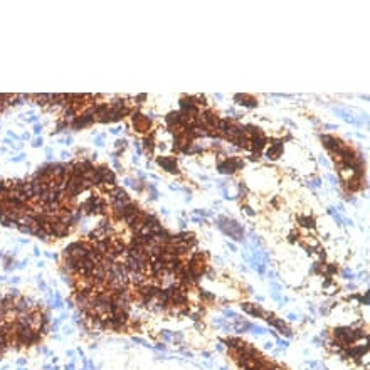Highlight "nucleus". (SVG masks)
<instances>
[{"label": "nucleus", "instance_id": "obj_33", "mask_svg": "<svg viewBox=\"0 0 370 370\" xmlns=\"http://www.w3.org/2000/svg\"><path fill=\"white\" fill-rule=\"evenodd\" d=\"M328 178H330V182H333V184H336V180H335V177H333V175H328Z\"/></svg>", "mask_w": 370, "mask_h": 370}, {"label": "nucleus", "instance_id": "obj_23", "mask_svg": "<svg viewBox=\"0 0 370 370\" xmlns=\"http://www.w3.org/2000/svg\"><path fill=\"white\" fill-rule=\"evenodd\" d=\"M224 315H226V316H231V318H237V315L231 310H224Z\"/></svg>", "mask_w": 370, "mask_h": 370}, {"label": "nucleus", "instance_id": "obj_12", "mask_svg": "<svg viewBox=\"0 0 370 370\" xmlns=\"http://www.w3.org/2000/svg\"><path fill=\"white\" fill-rule=\"evenodd\" d=\"M264 143H266V140H264L263 135L252 136V150H254V152H259L261 148L264 147Z\"/></svg>", "mask_w": 370, "mask_h": 370}, {"label": "nucleus", "instance_id": "obj_19", "mask_svg": "<svg viewBox=\"0 0 370 370\" xmlns=\"http://www.w3.org/2000/svg\"><path fill=\"white\" fill-rule=\"evenodd\" d=\"M325 273H326V276L330 278L331 274H335V273H336V266H333V264H328L326 268H325Z\"/></svg>", "mask_w": 370, "mask_h": 370}, {"label": "nucleus", "instance_id": "obj_2", "mask_svg": "<svg viewBox=\"0 0 370 370\" xmlns=\"http://www.w3.org/2000/svg\"><path fill=\"white\" fill-rule=\"evenodd\" d=\"M133 124H135L136 131H147L148 128H150V119L147 118V116H143L141 113H135L133 115Z\"/></svg>", "mask_w": 370, "mask_h": 370}, {"label": "nucleus", "instance_id": "obj_20", "mask_svg": "<svg viewBox=\"0 0 370 370\" xmlns=\"http://www.w3.org/2000/svg\"><path fill=\"white\" fill-rule=\"evenodd\" d=\"M200 296L202 298H205V300H214V294H210V293H207V291H200Z\"/></svg>", "mask_w": 370, "mask_h": 370}, {"label": "nucleus", "instance_id": "obj_21", "mask_svg": "<svg viewBox=\"0 0 370 370\" xmlns=\"http://www.w3.org/2000/svg\"><path fill=\"white\" fill-rule=\"evenodd\" d=\"M343 278H347V279H352V278H353V273L350 271V269H343Z\"/></svg>", "mask_w": 370, "mask_h": 370}, {"label": "nucleus", "instance_id": "obj_31", "mask_svg": "<svg viewBox=\"0 0 370 370\" xmlns=\"http://www.w3.org/2000/svg\"><path fill=\"white\" fill-rule=\"evenodd\" d=\"M257 269H259V273H261V274H263V273H264V269H266V268H264V264H261V266H259V268H257Z\"/></svg>", "mask_w": 370, "mask_h": 370}, {"label": "nucleus", "instance_id": "obj_5", "mask_svg": "<svg viewBox=\"0 0 370 370\" xmlns=\"http://www.w3.org/2000/svg\"><path fill=\"white\" fill-rule=\"evenodd\" d=\"M241 308H242V311H246V313L252 315V316H257V318L264 316V311L261 310V308H257L256 305H251V303H242V305H241Z\"/></svg>", "mask_w": 370, "mask_h": 370}, {"label": "nucleus", "instance_id": "obj_11", "mask_svg": "<svg viewBox=\"0 0 370 370\" xmlns=\"http://www.w3.org/2000/svg\"><path fill=\"white\" fill-rule=\"evenodd\" d=\"M298 220H300V224H301L303 227L315 229V219L310 217V215H300V217H298Z\"/></svg>", "mask_w": 370, "mask_h": 370}, {"label": "nucleus", "instance_id": "obj_6", "mask_svg": "<svg viewBox=\"0 0 370 370\" xmlns=\"http://www.w3.org/2000/svg\"><path fill=\"white\" fill-rule=\"evenodd\" d=\"M158 163L162 165V167H165V170H168L170 173H178V170H177V163H175V160H172V158H158Z\"/></svg>", "mask_w": 370, "mask_h": 370}, {"label": "nucleus", "instance_id": "obj_22", "mask_svg": "<svg viewBox=\"0 0 370 370\" xmlns=\"http://www.w3.org/2000/svg\"><path fill=\"white\" fill-rule=\"evenodd\" d=\"M244 210H246V214H247V215H251V217H252V215H256V212L252 210L249 205H244Z\"/></svg>", "mask_w": 370, "mask_h": 370}, {"label": "nucleus", "instance_id": "obj_15", "mask_svg": "<svg viewBox=\"0 0 370 370\" xmlns=\"http://www.w3.org/2000/svg\"><path fill=\"white\" fill-rule=\"evenodd\" d=\"M226 343H227V347L229 348H232V350H236V348L241 345V340H237V338H227L226 340Z\"/></svg>", "mask_w": 370, "mask_h": 370}, {"label": "nucleus", "instance_id": "obj_16", "mask_svg": "<svg viewBox=\"0 0 370 370\" xmlns=\"http://www.w3.org/2000/svg\"><path fill=\"white\" fill-rule=\"evenodd\" d=\"M229 121H227V119H219V124H217V128H219V130L220 131H222V133H227V130H229Z\"/></svg>", "mask_w": 370, "mask_h": 370}, {"label": "nucleus", "instance_id": "obj_35", "mask_svg": "<svg viewBox=\"0 0 370 370\" xmlns=\"http://www.w3.org/2000/svg\"><path fill=\"white\" fill-rule=\"evenodd\" d=\"M288 318H289V320H293V321H294V320H296V315H293V313H291Z\"/></svg>", "mask_w": 370, "mask_h": 370}, {"label": "nucleus", "instance_id": "obj_9", "mask_svg": "<svg viewBox=\"0 0 370 370\" xmlns=\"http://www.w3.org/2000/svg\"><path fill=\"white\" fill-rule=\"evenodd\" d=\"M236 101H242L241 105H244V106H249V108H254V106H257V101H256V99L249 98V96H246V94H236Z\"/></svg>", "mask_w": 370, "mask_h": 370}, {"label": "nucleus", "instance_id": "obj_8", "mask_svg": "<svg viewBox=\"0 0 370 370\" xmlns=\"http://www.w3.org/2000/svg\"><path fill=\"white\" fill-rule=\"evenodd\" d=\"M281 152H283V141H274V145L268 150V153H266V155H268V158H273V160H274V158H278V157H279Z\"/></svg>", "mask_w": 370, "mask_h": 370}, {"label": "nucleus", "instance_id": "obj_27", "mask_svg": "<svg viewBox=\"0 0 370 370\" xmlns=\"http://www.w3.org/2000/svg\"><path fill=\"white\" fill-rule=\"evenodd\" d=\"M310 185H311V187H320V178H315V180L311 182Z\"/></svg>", "mask_w": 370, "mask_h": 370}, {"label": "nucleus", "instance_id": "obj_34", "mask_svg": "<svg viewBox=\"0 0 370 370\" xmlns=\"http://www.w3.org/2000/svg\"><path fill=\"white\" fill-rule=\"evenodd\" d=\"M325 257H326V254H325V252H320V259H323V261H325Z\"/></svg>", "mask_w": 370, "mask_h": 370}, {"label": "nucleus", "instance_id": "obj_4", "mask_svg": "<svg viewBox=\"0 0 370 370\" xmlns=\"http://www.w3.org/2000/svg\"><path fill=\"white\" fill-rule=\"evenodd\" d=\"M266 320H268V323H269V325H273V326H276V328H278V330H279V331H281V333H284L286 336H291V335H293V333H291V330H289V328H288V326H286V325H284V323H283V321H281V320H278V318H274V316H273V315H269V316H268V318H266Z\"/></svg>", "mask_w": 370, "mask_h": 370}, {"label": "nucleus", "instance_id": "obj_26", "mask_svg": "<svg viewBox=\"0 0 370 370\" xmlns=\"http://www.w3.org/2000/svg\"><path fill=\"white\" fill-rule=\"evenodd\" d=\"M298 236H300L298 232H293V234L289 236V241H291V242H294V239H298Z\"/></svg>", "mask_w": 370, "mask_h": 370}, {"label": "nucleus", "instance_id": "obj_14", "mask_svg": "<svg viewBox=\"0 0 370 370\" xmlns=\"http://www.w3.org/2000/svg\"><path fill=\"white\" fill-rule=\"evenodd\" d=\"M232 141H236V145H237V147H242V148H251V147H249V141H247V138H246V136H237V138H236V140H232Z\"/></svg>", "mask_w": 370, "mask_h": 370}, {"label": "nucleus", "instance_id": "obj_32", "mask_svg": "<svg viewBox=\"0 0 370 370\" xmlns=\"http://www.w3.org/2000/svg\"><path fill=\"white\" fill-rule=\"evenodd\" d=\"M207 274H209V276L212 278V276H214V274H215V273H214V269H209V271H207Z\"/></svg>", "mask_w": 370, "mask_h": 370}, {"label": "nucleus", "instance_id": "obj_3", "mask_svg": "<svg viewBox=\"0 0 370 370\" xmlns=\"http://www.w3.org/2000/svg\"><path fill=\"white\" fill-rule=\"evenodd\" d=\"M321 141L325 143V147H326L330 152H338L340 148L343 147L340 140L333 138V136H328V135H321Z\"/></svg>", "mask_w": 370, "mask_h": 370}, {"label": "nucleus", "instance_id": "obj_25", "mask_svg": "<svg viewBox=\"0 0 370 370\" xmlns=\"http://www.w3.org/2000/svg\"><path fill=\"white\" fill-rule=\"evenodd\" d=\"M318 271H320V264H318V263L311 266V273H318Z\"/></svg>", "mask_w": 370, "mask_h": 370}, {"label": "nucleus", "instance_id": "obj_28", "mask_svg": "<svg viewBox=\"0 0 370 370\" xmlns=\"http://www.w3.org/2000/svg\"><path fill=\"white\" fill-rule=\"evenodd\" d=\"M331 284H333V281H331L330 278H328V279H326L325 283H323V286H325V288H328V286H331Z\"/></svg>", "mask_w": 370, "mask_h": 370}, {"label": "nucleus", "instance_id": "obj_18", "mask_svg": "<svg viewBox=\"0 0 370 370\" xmlns=\"http://www.w3.org/2000/svg\"><path fill=\"white\" fill-rule=\"evenodd\" d=\"M328 214H331V215H333V219L336 220V224H342V222H343V219H342V217H340V215H338V214H336V212H335V209H333V207H330V209H328Z\"/></svg>", "mask_w": 370, "mask_h": 370}, {"label": "nucleus", "instance_id": "obj_30", "mask_svg": "<svg viewBox=\"0 0 370 370\" xmlns=\"http://www.w3.org/2000/svg\"><path fill=\"white\" fill-rule=\"evenodd\" d=\"M163 338H165V340H170V338H172V335H170L168 331H163Z\"/></svg>", "mask_w": 370, "mask_h": 370}, {"label": "nucleus", "instance_id": "obj_37", "mask_svg": "<svg viewBox=\"0 0 370 370\" xmlns=\"http://www.w3.org/2000/svg\"><path fill=\"white\" fill-rule=\"evenodd\" d=\"M323 370H326V368H323Z\"/></svg>", "mask_w": 370, "mask_h": 370}, {"label": "nucleus", "instance_id": "obj_10", "mask_svg": "<svg viewBox=\"0 0 370 370\" xmlns=\"http://www.w3.org/2000/svg\"><path fill=\"white\" fill-rule=\"evenodd\" d=\"M367 350H368L367 347H355V348H348L345 355L353 357V358H358V357H362L363 353H367Z\"/></svg>", "mask_w": 370, "mask_h": 370}, {"label": "nucleus", "instance_id": "obj_36", "mask_svg": "<svg viewBox=\"0 0 370 370\" xmlns=\"http://www.w3.org/2000/svg\"><path fill=\"white\" fill-rule=\"evenodd\" d=\"M320 162H321V163H323V165H328V162H326L325 158H323V157H321V158H320Z\"/></svg>", "mask_w": 370, "mask_h": 370}, {"label": "nucleus", "instance_id": "obj_1", "mask_svg": "<svg viewBox=\"0 0 370 370\" xmlns=\"http://www.w3.org/2000/svg\"><path fill=\"white\" fill-rule=\"evenodd\" d=\"M26 96H19V94H0V113L5 110L7 106L12 105H20V99Z\"/></svg>", "mask_w": 370, "mask_h": 370}, {"label": "nucleus", "instance_id": "obj_17", "mask_svg": "<svg viewBox=\"0 0 370 370\" xmlns=\"http://www.w3.org/2000/svg\"><path fill=\"white\" fill-rule=\"evenodd\" d=\"M335 113H338L343 119H347V121H352V123L355 121V119H353V116H352L350 113H347V111H343V110H335Z\"/></svg>", "mask_w": 370, "mask_h": 370}, {"label": "nucleus", "instance_id": "obj_7", "mask_svg": "<svg viewBox=\"0 0 370 370\" xmlns=\"http://www.w3.org/2000/svg\"><path fill=\"white\" fill-rule=\"evenodd\" d=\"M219 172L220 173H232L236 170V158H232V160H226V162H222V163H219Z\"/></svg>", "mask_w": 370, "mask_h": 370}, {"label": "nucleus", "instance_id": "obj_24", "mask_svg": "<svg viewBox=\"0 0 370 370\" xmlns=\"http://www.w3.org/2000/svg\"><path fill=\"white\" fill-rule=\"evenodd\" d=\"M251 330H254V333H264V328H261V326H254V325H252V328H251Z\"/></svg>", "mask_w": 370, "mask_h": 370}, {"label": "nucleus", "instance_id": "obj_13", "mask_svg": "<svg viewBox=\"0 0 370 370\" xmlns=\"http://www.w3.org/2000/svg\"><path fill=\"white\" fill-rule=\"evenodd\" d=\"M360 178L358 177H353L352 180H348V185H347V189L348 190H352V192H355V190H358L360 189Z\"/></svg>", "mask_w": 370, "mask_h": 370}, {"label": "nucleus", "instance_id": "obj_29", "mask_svg": "<svg viewBox=\"0 0 370 370\" xmlns=\"http://www.w3.org/2000/svg\"><path fill=\"white\" fill-rule=\"evenodd\" d=\"M278 343H279L281 347H288V342H286V340H279V338H278Z\"/></svg>", "mask_w": 370, "mask_h": 370}]
</instances>
